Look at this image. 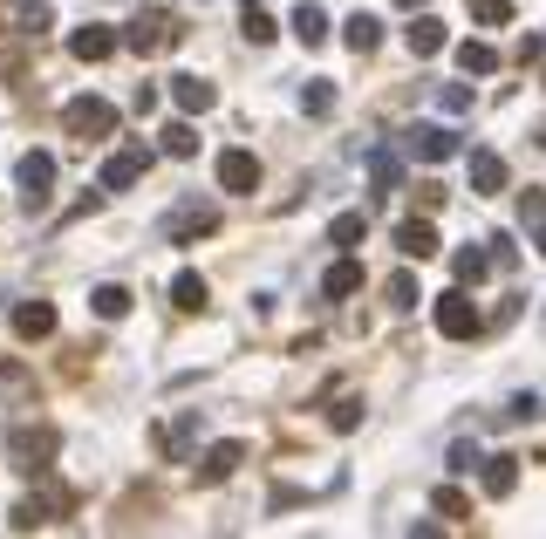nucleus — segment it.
Listing matches in <instances>:
<instances>
[{"label": "nucleus", "mask_w": 546, "mask_h": 539, "mask_svg": "<svg viewBox=\"0 0 546 539\" xmlns=\"http://www.w3.org/2000/svg\"><path fill=\"white\" fill-rule=\"evenodd\" d=\"M485 328V314L471 308L465 294H437V335H451V342H471Z\"/></svg>", "instance_id": "1"}, {"label": "nucleus", "mask_w": 546, "mask_h": 539, "mask_svg": "<svg viewBox=\"0 0 546 539\" xmlns=\"http://www.w3.org/2000/svg\"><path fill=\"white\" fill-rule=\"evenodd\" d=\"M410 157H424V164H451L458 157V130H444V123H410Z\"/></svg>", "instance_id": "2"}, {"label": "nucleus", "mask_w": 546, "mask_h": 539, "mask_svg": "<svg viewBox=\"0 0 546 539\" xmlns=\"http://www.w3.org/2000/svg\"><path fill=\"white\" fill-rule=\"evenodd\" d=\"M62 123H69L76 137H110V130H117V110H110L103 96H76V103L62 110Z\"/></svg>", "instance_id": "3"}, {"label": "nucleus", "mask_w": 546, "mask_h": 539, "mask_svg": "<svg viewBox=\"0 0 546 539\" xmlns=\"http://www.w3.org/2000/svg\"><path fill=\"white\" fill-rule=\"evenodd\" d=\"M123 41H130L137 55H157V48H171V41H178V28H171V14H137Z\"/></svg>", "instance_id": "4"}, {"label": "nucleus", "mask_w": 546, "mask_h": 539, "mask_svg": "<svg viewBox=\"0 0 546 539\" xmlns=\"http://www.w3.org/2000/svg\"><path fill=\"white\" fill-rule=\"evenodd\" d=\"M14 178H21V198H28V205H41V198H48V185H55V157H48V151H28L21 164H14Z\"/></svg>", "instance_id": "5"}, {"label": "nucleus", "mask_w": 546, "mask_h": 539, "mask_svg": "<svg viewBox=\"0 0 546 539\" xmlns=\"http://www.w3.org/2000/svg\"><path fill=\"white\" fill-rule=\"evenodd\" d=\"M219 185H226V192H260V157L253 151H219Z\"/></svg>", "instance_id": "6"}, {"label": "nucleus", "mask_w": 546, "mask_h": 539, "mask_svg": "<svg viewBox=\"0 0 546 539\" xmlns=\"http://www.w3.org/2000/svg\"><path fill=\"white\" fill-rule=\"evenodd\" d=\"M239 464H246V444H212V451L198 458V485H226Z\"/></svg>", "instance_id": "7"}, {"label": "nucleus", "mask_w": 546, "mask_h": 539, "mask_svg": "<svg viewBox=\"0 0 546 539\" xmlns=\"http://www.w3.org/2000/svg\"><path fill=\"white\" fill-rule=\"evenodd\" d=\"M171 103H178L185 116H205L212 103H219V89H212L205 76H171Z\"/></svg>", "instance_id": "8"}, {"label": "nucleus", "mask_w": 546, "mask_h": 539, "mask_svg": "<svg viewBox=\"0 0 546 539\" xmlns=\"http://www.w3.org/2000/svg\"><path fill=\"white\" fill-rule=\"evenodd\" d=\"M144 164H151V151H117L103 164V192H130V185L144 178Z\"/></svg>", "instance_id": "9"}, {"label": "nucleus", "mask_w": 546, "mask_h": 539, "mask_svg": "<svg viewBox=\"0 0 546 539\" xmlns=\"http://www.w3.org/2000/svg\"><path fill=\"white\" fill-rule=\"evenodd\" d=\"M396 253H403V260H430V253H437V226H430V219H403V226H396Z\"/></svg>", "instance_id": "10"}, {"label": "nucleus", "mask_w": 546, "mask_h": 539, "mask_svg": "<svg viewBox=\"0 0 546 539\" xmlns=\"http://www.w3.org/2000/svg\"><path fill=\"white\" fill-rule=\"evenodd\" d=\"M14 335H21V342L55 335V308H48V301H21V308H14Z\"/></svg>", "instance_id": "11"}, {"label": "nucleus", "mask_w": 546, "mask_h": 539, "mask_svg": "<svg viewBox=\"0 0 546 539\" xmlns=\"http://www.w3.org/2000/svg\"><path fill=\"white\" fill-rule=\"evenodd\" d=\"M471 192H506V157L499 151H471Z\"/></svg>", "instance_id": "12"}, {"label": "nucleus", "mask_w": 546, "mask_h": 539, "mask_svg": "<svg viewBox=\"0 0 546 539\" xmlns=\"http://www.w3.org/2000/svg\"><path fill=\"white\" fill-rule=\"evenodd\" d=\"M403 41H410V55H417V62H424V55H437V48H444V21H437V14H417V21H410V28H403Z\"/></svg>", "instance_id": "13"}, {"label": "nucleus", "mask_w": 546, "mask_h": 539, "mask_svg": "<svg viewBox=\"0 0 546 539\" xmlns=\"http://www.w3.org/2000/svg\"><path fill=\"white\" fill-rule=\"evenodd\" d=\"M69 48H76V62H110V55H117V35H110V28H76Z\"/></svg>", "instance_id": "14"}, {"label": "nucleus", "mask_w": 546, "mask_h": 539, "mask_svg": "<svg viewBox=\"0 0 546 539\" xmlns=\"http://www.w3.org/2000/svg\"><path fill=\"white\" fill-rule=\"evenodd\" d=\"M287 28H294V35L308 41V48H321V41H328V14H321V7H314V0H301V7H294V21H287Z\"/></svg>", "instance_id": "15"}, {"label": "nucleus", "mask_w": 546, "mask_h": 539, "mask_svg": "<svg viewBox=\"0 0 546 539\" xmlns=\"http://www.w3.org/2000/svg\"><path fill=\"white\" fill-rule=\"evenodd\" d=\"M342 41H349L355 55H369V48L383 41V21H376V14H349V21H342Z\"/></svg>", "instance_id": "16"}, {"label": "nucleus", "mask_w": 546, "mask_h": 539, "mask_svg": "<svg viewBox=\"0 0 546 539\" xmlns=\"http://www.w3.org/2000/svg\"><path fill=\"white\" fill-rule=\"evenodd\" d=\"M212 226H219V212H212V205H185V212H171V219H164L171 239H185V232H212Z\"/></svg>", "instance_id": "17"}, {"label": "nucleus", "mask_w": 546, "mask_h": 539, "mask_svg": "<svg viewBox=\"0 0 546 539\" xmlns=\"http://www.w3.org/2000/svg\"><path fill=\"white\" fill-rule=\"evenodd\" d=\"M458 69H465V76H492V69H499V48H492V41H458Z\"/></svg>", "instance_id": "18"}, {"label": "nucleus", "mask_w": 546, "mask_h": 539, "mask_svg": "<svg viewBox=\"0 0 546 539\" xmlns=\"http://www.w3.org/2000/svg\"><path fill=\"white\" fill-rule=\"evenodd\" d=\"M369 178H376V192H396V185H403V157L376 144V151H369Z\"/></svg>", "instance_id": "19"}, {"label": "nucleus", "mask_w": 546, "mask_h": 539, "mask_svg": "<svg viewBox=\"0 0 546 539\" xmlns=\"http://www.w3.org/2000/svg\"><path fill=\"white\" fill-rule=\"evenodd\" d=\"M355 287H362V267H355V260H335L328 280H321V294H328V301H349Z\"/></svg>", "instance_id": "20"}, {"label": "nucleus", "mask_w": 546, "mask_h": 539, "mask_svg": "<svg viewBox=\"0 0 546 539\" xmlns=\"http://www.w3.org/2000/svg\"><path fill=\"white\" fill-rule=\"evenodd\" d=\"M485 464V492H492V499H506L512 485H519V458H478Z\"/></svg>", "instance_id": "21"}, {"label": "nucleus", "mask_w": 546, "mask_h": 539, "mask_svg": "<svg viewBox=\"0 0 546 539\" xmlns=\"http://www.w3.org/2000/svg\"><path fill=\"white\" fill-rule=\"evenodd\" d=\"M171 301H178V308H185V314H198V308H205V301H212V287H205L198 273H178V280H171Z\"/></svg>", "instance_id": "22"}, {"label": "nucleus", "mask_w": 546, "mask_h": 539, "mask_svg": "<svg viewBox=\"0 0 546 539\" xmlns=\"http://www.w3.org/2000/svg\"><path fill=\"white\" fill-rule=\"evenodd\" d=\"M89 308L103 314V321H123V314H130V287H96V294H89Z\"/></svg>", "instance_id": "23"}, {"label": "nucleus", "mask_w": 546, "mask_h": 539, "mask_svg": "<svg viewBox=\"0 0 546 539\" xmlns=\"http://www.w3.org/2000/svg\"><path fill=\"white\" fill-rule=\"evenodd\" d=\"M451 273H458V280H465V287H478V280H485V273H492V253H478V246H465V253H458V260H451Z\"/></svg>", "instance_id": "24"}, {"label": "nucleus", "mask_w": 546, "mask_h": 539, "mask_svg": "<svg viewBox=\"0 0 546 539\" xmlns=\"http://www.w3.org/2000/svg\"><path fill=\"white\" fill-rule=\"evenodd\" d=\"M55 28V7L48 0H21V35H48Z\"/></svg>", "instance_id": "25"}, {"label": "nucleus", "mask_w": 546, "mask_h": 539, "mask_svg": "<svg viewBox=\"0 0 546 539\" xmlns=\"http://www.w3.org/2000/svg\"><path fill=\"white\" fill-rule=\"evenodd\" d=\"M192 151H198L192 123H164V157H192Z\"/></svg>", "instance_id": "26"}, {"label": "nucleus", "mask_w": 546, "mask_h": 539, "mask_svg": "<svg viewBox=\"0 0 546 539\" xmlns=\"http://www.w3.org/2000/svg\"><path fill=\"white\" fill-rule=\"evenodd\" d=\"M301 110L308 116H335V89H328V82H308V89H301Z\"/></svg>", "instance_id": "27"}, {"label": "nucleus", "mask_w": 546, "mask_h": 539, "mask_svg": "<svg viewBox=\"0 0 546 539\" xmlns=\"http://www.w3.org/2000/svg\"><path fill=\"white\" fill-rule=\"evenodd\" d=\"M471 21H485V28H506V21H512V0H471Z\"/></svg>", "instance_id": "28"}, {"label": "nucleus", "mask_w": 546, "mask_h": 539, "mask_svg": "<svg viewBox=\"0 0 546 539\" xmlns=\"http://www.w3.org/2000/svg\"><path fill=\"white\" fill-rule=\"evenodd\" d=\"M362 232H369V219H362V212H342V219L328 226V239H335V246H355Z\"/></svg>", "instance_id": "29"}, {"label": "nucleus", "mask_w": 546, "mask_h": 539, "mask_svg": "<svg viewBox=\"0 0 546 539\" xmlns=\"http://www.w3.org/2000/svg\"><path fill=\"white\" fill-rule=\"evenodd\" d=\"M246 41H253V48H267V41H273V21L260 14V0H246Z\"/></svg>", "instance_id": "30"}, {"label": "nucleus", "mask_w": 546, "mask_h": 539, "mask_svg": "<svg viewBox=\"0 0 546 539\" xmlns=\"http://www.w3.org/2000/svg\"><path fill=\"white\" fill-rule=\"evenodd\" d=\"M390 308H417V273H396L390 280Z\"/></svg>", "instance_id": "31"}, {"label": "nucleus", "mask_w": 546, "mask_h": 539, "mask_svg": "<svg viewBox=\"0 0 546 539\" xmlns=\"http://www.w3.org/2000/svg\"><path fill=\"white\" fill-rule=\"evenodd\" d=\"M437 103H444L451 116H465L471 110V89H465V82H444V89H437Z\"/></svg>", "instance_id": "32"}, {"label": "nucleus", "mask_w": 546, "mask_h": 539, "mask_svg": "<svg viewBox=\"0 0 546 539\" xmlns=\"http://www.w3.org/2000/svg\"><path fill=\"white\" fill-rule=\"evenodd\" d=\"M478 458H485L478 444H451V471H458V478H465V471H478Z\"/></svg>", "instance_id": "33"}, {"label": "nucleus", "mask_w": 546, "mask_h": 539, "mask_svg": "<svg viewBox=\"0 0 546 539\" xmlns=\"http://www.w3.org/2000/svg\"><path fill=\"white\" fill-rule=\"evenodd\" d=\"M430 505H437V512H451V519H458V512H465V492H451V485H444V492H437V499H430Z\"/></svg>", "instance_id": "34"}, {"label": "nucleus", "mask_w": 546, "mask_h": 539, "mask_svg": "<svg viewBox=\"0 0 546 539\" xmlns=\"http://www.w3.org/2000/svg\"><path fill=\"white\" fill-rule=\"evenodd\" d=\"M519 212H526V219L540 226V219H546V192H526V198H519Z\"/></svg>", "instance_id": "35"}, {"label": "nucleus", "mask_w": 546, "mask_h": 539, "mask_svg": "<svg viewBox=\"0 0 546 539\" xmlns=\"http://www.w3.org/2000/svg\"><path fill=\"white\" fill-rule=\"evenodd\" d=\"M396 7H410V14H417V7H430V0H396Z\"/></svg>", "instance_id": "36"}, {"label": "nucleus", "mask_w": 546, "mask_h": 539, "mask_svg": "<svg viewBox=\"0 0 546 539\" xmlns=\"http://www.w3.org/2000/svg\"><path fill=\"white\" fill-rule=\"evenodd\" d=\"M533 246H540V253H546V219H540V239H533Z\"/></svg>", "instance_id": "37"}]
</instances>
